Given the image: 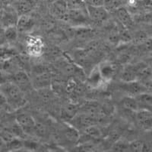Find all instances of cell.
Returning <instances> with one entry per match:
<instances>
[{"label": "cell", "instance_id": "obj_1", "mask_svg": "<svg viewBox=\"0 0 152 152\" xmlns=\"http://www.w3.org/2000/svg\"><path fill=\"white\" fill-rule=\"evenodd\" d=\"M0 93L2 94L7 105L12 109H18L26 102L24 92L12 81L0 85Z\"/></svg>", "mask_w": 152, "mask_h": 152}, {"label": "cell", "instance_id": "obj_2", "mask_svg": "<svg viewBox=\"0 0 152 152\" xmlns=\"http://www.w3.org/2000/svg\"><path fill=\"white\" fill-rule=\"evenodd\" d=\"M52 76L50 72L43 67H37L34 70L32 76V86L37 90H42L49 87L51 84Z\"/></svg>", "mask_w": 152, "mask_h": 152}, {"label": "cell", "instance_id": "obj_3", "mask_svg": "<svg viewBox=\"0 0 152 152\" xmlns=\"http://www.w3.org/2000/svg\"><path fill=\"white\" fill-rule=\"evenodd\" d=\"M25 45L28 54L35 57H40L45 49V44L43 40L37 35H29L26 38Z\"/></svg>", "mask_w": 152, "mask_h": 152}, {"label": "cell", "instance_id": "obj_4", "mask_svg": "<svg viewBox=\"0 0 152 152\" xmlns=\"http://www.w3.org/2000/svg\"><path fill=\"white\" fill-rule=\"evenodd\" d=\"M18 17L17 11L13 5H5L0 16V24L4 28L9 26L16 25Z\"/></svg>", "mask_w": 152, "mask_h": 152}, {"label": "cell", "instance_id": "obj_5", "mask_svg": "<svg viewBox=\"0 0 152 152\" xmlns=\"http://www.w3.org/2000/svg\"><path fill=\"white\" fill-rule=\"evenodd\" d=\"M15 122L25 134L34 133L37 122L30 114L26 112L19 113L16 116Z\"/></svg>", "mask_w": 152, "mask_h": 152}, {"label": "cell", "instance_id": "obj_6", "mask_svg": "<svg viewBox=\"0 0 152 152\" xmlns=\"http://www.w3.org/2000/svg\"><path fill=\"white\" fill-rule=\"evenodd\" d=\"M88 19L89 17L86 9H69L66 22L72 23L75 25H84L86 24Z\"/></svg>", "mask_w": 152, "mask_h": 152}, {"label": "cell", "instance_id": "obj_7", "mask_svg": "<svg viewBox=\"0 0 152 152\" xmlns=\"http://www.w3.org/2000/svg\"><path fill=\"white\" fill-rule=\"evenodd\" d=\"M97 67H98L100 75L105 83L111 81L117 73V65L112 61H103L99 65H97Z\"/></svg>", "mask_w": 152, "mask_h": 152}, {"label": "cell", "instance_id": "obj_8", "mask_svg": "<svg viewBox=\"0 0 152 152\" xmlns=\"http://www.w3.org/2000/svg\"><path fill=\"white\" fill-rule=\"evenodd\" d=\"M86 10L88 12L89 19L96 23H103L108 19L109 12L103 6H91L86 5Z\"/></svg>", "mask_w": 152, "mask_h": 152}, {"label": "cell", "instance_id": "obj_9", "mask_svg": "<svg viewBox=\"0 0 152 152\" xmlns=\"http://www.w3.org/2000/svg\"><path fill=\"white\" fill-rule=\"evenodd\" d=\"M137 123L142 129L148 131L152 129V110L145 109H138L136 112Z\"/></svg>", "mask_w": 152, "mask_h": 152}, {"label": "cell", "instance_id": "obj_10", "mask_svg": "<svg viewBox=\"0 0 152 152\" xmlns=\"http://www.w3.org/2000/svg\"><path fill=\"white\" fill-rule=\"evenodd\" d=\"M121 88L128 93L129 96H136L138 94L147 92L148 87L139 80H133L129 82H123V84L121 86Z\"/></svg>", "mask_w": 152, "mask_h": 152}, {"label": "cell", "instance_id": "obj_11", "mask_svg": "<svg viewBox=\"0 0 152 152\" xmlns=\"http://www.w3.org/2000/svg\"><path fill=\"white\" fill-rule=\"evenodd\" d=\"M69 8L66 0H56L50 6V12L53 16L59 20L66 21Z\"/></svg>", "mask_w": 152, "mask_h": 152}, {"label": "cell", "instance_id": "obj_12", "mask_svg": "<svg viewBox=\"0 0 152 152\" xmlns=\"http://www.w3.org/2000/svg\"><path fill=\"white\" fill-rule=\"evenodd\" d=\"M113 14L116 16L118 22L123 24L126 28H131L132 26H133V24H134L135 21H134L132 15L131 14V12L128 10L127 8L125 7L124 5L116 9L113 12Z\"/></svg>", "mask_w": 152, "mask_h": 152}, {"label": "cell", "instance_id": "obj_13", "mask_svg": "<svg viewBox=\"0 0 152 152\" xmlns=\"http://www.w3.org/2000/svg\"><path fill=\"white\" fill-rule=\"evenodd\" d=\"M11 81L15 83L24 92L30 90L33 87L31 78L24 71H18L15 73L14 74H12Z\"/></svg>", "mask_w": 152, "mask_h": 152}, {"label": "cell", "instance_id": "obj_14", "mask_svg": "<svg viewBox=\"0 0 152 152\" xmlns=\"http://www.w3.org/2000/svg\"><path fill=\"white\" fill-rule=\"evenodd\" d=\"M35 22L31 16L28 15L20 16L16 23V27L19 33H26L33 29Z\"/></svg>", "mask_w": 152, "mask_h": 152}, {"label": "cell", "instance_id": "obj_15", "mask_svg": "<svg viewBox=\"0 0 152 152\" xmlns=\"http://www.w3.org/2000/svg\"><path fill=\"white\" fill-rule=\"evenodd\" d=\"M88 86L92 89H97L101 87L105 82L103 80L102 76L100 75L98 67H95L89 73L88 80H87Z\"/></svg>", "mask_w": 152, "mask_h": 152}, {"label": "cell", "instance_id": "obj_16", "mask_svg": "<svg viewBox=\"0 0 152 152\" xmlns=\"http://www.w3.org/2000/svg\"><path fill=\"white\" fill-rule=\"evenodd\" d=\"M14 8L18 16L28 15L34 7V0H15Z\"/></svg>", "mask_w": 152, "mask_h": 152}, {"label": "cell", "instance_id": "obj_17", "mask_svg": "<svg viewBox=\"0 0 152 152\" xmlns=\"http://www.w3.org/2000/svg\"><path fill=\"white\" fill-rule=\"evenodd\" d=\"M81 112L97 120L101 114V107L96 102H88L81 107Z\"/></svg>", "mask_w": 152, "mask_h": 152}, {"label": "cell", "instance_id": "obj_18", "mask_svg": "<svg viewBox=\"0 0 152 152\" xmlns=\"http://www.w3.org/2000/svg\"><path fill=\"white\" fill-rule=\"evenodd\" d=\"M137 102L138 104L139 109H145L152 110V95L151 93H148L147 92L142 93L141 94H138L136 96Z\"/></svg>", "mask_w": 152, "mask_h": 152}, {"label": "cell", "instance_id": "obj_19", "mask_svg": "<svg viewBox=\"0 0 152 152\" xmlns=\"http://www.w3.org/2000/svg\"><path fill=\"white\" fill-rule=\"evenodd\" d=\"M78 112H79V109H78V105L69 103L65 105L64 108L62 109L61 115H62V118L63 119L69 122L78 114Z\"/></svg>", "mask_w": 152, "mask_h": 152}, {"label": "cell", "instance_id": "obj_20", "mask_svg": "<svg viewBox=\"0 0 152 152\" xmlns=\"http://www.w3.org/2000/svg\"><path fill=\"white\" fill-rule=\"evenodd\" d=\"M121 104L122 106L127 110L136 112L139 109L138 102L135 96H127L124 97L121 100Z\"/></svg>", "mask_w": 152, "mask_h": 152}, {"label": "cell", "instance_id": "obj_21", "mask_svg": "<svg viewBox=\"0 0 152 152\" xmlns=\"http://www.w3.org/2000/svg\"><path fill=\"white\" fill-rule=\"evenodd\" d=\"M125 2V0H103V7L109 13H113L116 9L124 5Z\"/></svg>", "mask_w": 152, "mask_h": 152}, {"label": "cell", "instance_id": "obj_22", "mask_svg": "<svg viewBox=\"0 0 152 152\" xmlns=\"http://www.w3.org/2000/svg\"><path fill=\"white\" fill-rule=\"evenodd\" d=\"M18 31L16 25H12L4 28V34L8 44L16 42L18 37Z\"/></svg>", "mask_w": 152, "mask_h": 152}, {"label": "cell", "instance_id": "obj_23", "mask_svg": "<svg viewBox=\"0 0 152 152\" xmlns=\"http://www.w3.org/2000/svg\"><path fill=\"white\" fill-rule=\"evenodd\" d=\"M65 138L69 142H73V143L78 142L80 138L78 130L73 127L72 125H69L65 129Z\"/></svg>", "mask_w": 152, "mask_h": 152}, {"label": "cell", "instance_id": "obj_24", "mask_svg": "<svg viewBox=\"0 0 152 152\" xmlns=\"http://www.w3.org/2000/svg\"><path fill=\"white\" fill-rule=\"evenodd\" d=\"M84 131L86 136L88 138H90L91 139H98L100 137H102V131L95 124L86 128L84 130Z\"/></svg>", "mask_w": 152, "mask_h": 152}, {"label": "cell", "instance_id": "obj_25", "mask_svg": "<svg viewBox=\"0 0 152 152\" xmlns=\"http://www.w3.org/2000/svg\"><path fill=\"white\" fill-rule=\"evenodd\" d=\"M69 9H86V4L84 0H66Z\"/></svg>", "mask_w": 152, "mask_h": 152}, {"label": "cell", "instance_id": "obj_26", "mask_svg": "<svg viewBox=\"0 0 152 152\" xmlns=\"http://www.w3.org/2000/svg\"><path fill=\"white\" fill-rule=\"evenodd\" d=\"M113 149L116 151H125L129 149V144L123 141H119L115 143Z\"/></svg>", "mask_w": 152, "mask_h": 152}, {"label": "cell", "instance_id": "obj_27", "mask_svg": "<svg viewBox=\"0 0 152 152\" xmlns=\"http://www.w3.org/2000/svg\"><path fill=\"white\" fill-rule=\"evenodd\" d=\"M129 149L133 151H142L145 150V144L139 141H135L129 144Z\"/></svg>", "mask_w": 152, "mask_h": 152}, {"label": "cell", "instance_id": "obj_28", "mask_svg": "<svg viewBox=\"0 0 152 152\" xmlns=\"http://www.w3.org/2000/svg\"><path fill=\"white\" fill-rule=\"evenodd\" d=\"M141 47L144 51L152 52V38H146L141 43Z\"/></svg>", "mask_w": 152, "mask_h": 152}, {"label": "cell", "instance_id": "obj_29", "mask_svg": "<svg viewBox=\"0 0 152 152\" xmlns=\"http://www.w3.org/2000/svg\"><path fill=\"white\" fill-rule=\"evenodd\" d=\"M12 76V75L9 73L0 69V85L3 84V83H6L8 81H11Z\"/></svg>", "mask_w": 152, "mask_h": 152}, {"label": "cell", "instance_id": "obj_30", "mask_svg": "<svg viewBox=\"0 0 152 152\" xmlns=\"http://www.w3.org/2000/svg\"><path fill=\"white\" fill-rule=\"evenodd\" d=\"M76 88H77V83H76V82L74 80L71 79L68 82L67 86H66V90L69 93H72L73 91L75 90Z\"/></svg>", "mask_w": 152, "mask_h": 152}, {"label": "cell", "instance_id": "obj_31", "mask_svg": "<svg viewBox=\"0 0 152 152\" xmlns=\"http://www.w3.org/2000/svg\"><path fill=\"white\" fill-rule=\"evenodd\" d=\"M86 5L91 6H103V0H84Z\"/></svg>", "mask_w": 152, "mask_h": 152}, {"label": "cell", "instance_id": "obj_32", "mask_svg": "<svg viewBox=\"0 0 152 152\" xmlns=\"http://www.w3.org/2000/svg\"><path fill=\"white\" fill-rule=\"evenodd\" d=\"M146 87H148V88H151L152 89V78L150 80H149L148 83H147V85H146Z\"/></svg>", "mask_w": 152, "mask_h": 152}, {"label": "cell", "instance_id": "obj_33", "mask_svg": "<svg viewBox=\"0 0 152 152\" xmlns=\"http://www.w3.org/2000/svg\"><path fill=\"white\" fill-rule=\"evenodd\" d=\"M149 67H150L151 70V72H152V63H151V65L149 66Z\"/></svg>", "mask_w": 152, "mask_h": 152}, {"label": "cell", "instance_id": "obj_34", "mask_svg": "<svg viewBox=\"0 0 152 152\" xmlns=\"http://www.w3.org/2000/svg\"><path fill=\"white\" fill-rule=\"evenodd\" d=\"M150 31H151V32L152 33V23H151V27H150Z\"/></svg>", "mask_w": 152, "mask_h": 152}, {"label": "cell", "instance_id": "obj_35", "mask_svg": "<svg viewBox=\"0 0 152 152\" xmlns=\"http://www.w3.org/2000/svg\"><path fill=\"white\" fill-rule=\"evenodd\" d=\"M151 95H152V93H151Z\"/></svg>", "mask_w": 152, "mask_h": 152}, {"label": "cell", "instance_id": "obj_36", "mask_svg": "<svg viewBox=\"0 0 152 152\" xmlns=\"http://www.w3.org/2000/svg\"><path fill=\"white\" fill-rule=\"evenodd\" d=\"M125 1H126V0H125Z\"/></svg>", "mask_w": 152, "mask_h": 152}]
</instances>
